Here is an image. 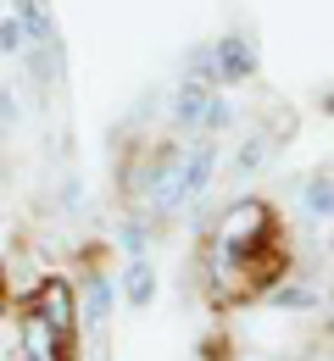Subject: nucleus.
I'll use <instances>...</instances> for the list:
<instances>
[{"label":"nucleus","instance_id":"8","mask_svg":"<svg viewBox=\"0 0 334 361\" xmlns=\"http://www.w3.org/2000/svg\"><path fill=\"white\" fill-rule=\"evenodd\" d=\"M117 295H123L134 312H145V306L156 300V267H150V256H129V262H123V272H117Z\"/></svg>","mask_w":334,"mask_h":361},{"label":"nucleus","instance_id":"6","mask_svg":"<svg viewBox=\"0 0 334 361\" xmlns=\"http://www.w3.org/2000/svg\"><path fill=\"white\" fill-rule=\"evenodd\" d=\"M112 306H117V278L90 267L84 283H78V328H106V322H112Z\"/></svg>","mask_w":334,"mask_h":361},{"label":"nucleus","instance_id":"11","mask_svg":"<svg viewBox=\"0 0 334 361\" xmlns=\"http://www.w3.org/2000/svg\"><path fill=\"white\" fill-rule=\"evenodd\" d=\"M301 206H306V217L334 223V173H312L301 183Z\"/></svg>","mask_w":334,"mask_h":361},{"label":"nucleus","instance_id":"9","mask_svg":"<svg viewBox=\"0 0 334 361\" xmlns=\"http://www.w3.org/2000/svg\"><path fill=\"white\" fill-rule=\"evenodd\" d=\"M11 17H17V28H23V45L56 39V11H50V0H11Z\"/></svg>","mask_w":334,"mask_h":361},{"label":"nucleus","instance_id":"4","mask_svg":"<svg viewBox=\"0 0 334 361\" xmlns=\"http://www.w3.org/2000/svg\"><path fill=\"white\" fill-rule=\"evenodd\" d=\"M17 356L23 361H73V345L50 328L40 312H17Z\"/></svg>","mask_w":334,"mask_h":361},{"label":"nucleus","instance_id":"2","mask_svg":"<svg viewBox=\"0 0 334 361\" xmlns=\"http://www.w3.org/2000/svg\"><path fill=\"white\" fill-rule=\"evenodd\" d=\"M167 117H173L179 139H217V134L234 128V106H229V94L217 90V84H201V78H184V84L173 90Z\"/></svg>","mask_w":334,"mask_h":361},{"label":"nucleus","instance_id":"12","mask_svg":"<svg viewBox=\"0 0 334 361\" xmlns=\"http://www.w3.org/2000/svg\"><path fill=\"white\" fill-rule=\"evenodd\" d=\"M150 233H156V223H150L145 212H129V217L117 223V250H123V256H145V250H150Z\"/></svg>","mask_w":334,"mask_h":361},{"label":"nucleus","instance_id":"17","mask_svg":"<svg viewBox=\"0 0 334 361\" xmlns=\"http://www.w3.org/2000/svg\"><path fill=\"white\" fill-rule=\"evenodd\" d=\"M84 200V183L78 178H61V206H78Z\"/></svg>","mask_w":334,"mask_h":361},{"label":"nucleus","instance_id":"3","mask_svg":"<svg viewBox=\"0 0 334 361\" xmlns=\"http://www.w3.org/2000/svg\"><path fill=\"white\" fill-rule=\"evenodd\" d=\"M28 312H40L67 339V345H78V289L67 283V278H40L34 289H28V300H23Z\"/></svg>","mask_w":334,"mask_h":361},{"label":"nucleus","instance_id":"7","mask_svg":"<svg viewBox=\"0 0 334 361\" xmlns=\"http://www.w3.org/2000/svg\"><path fill=\"white\" fill-rule=\"evenodd\" d=\"M217 183V139H184V195L190 206Z\"/></svg>","mask_w":334,"mask_h":361},{"label":"nucleus","instance_id":"16","mask_svg":"<svg viewBox=\"0 0 334 361\" xmlns=\"http://www.w3.org/2000/svg\"><path fill=\"white\" fill-rule=\"evenodd\" d=\"M11 123H17V94L0 90V128H11Z\"/></svg>","mask_w":334,"mask_h":361},{"label":"nucleus","instance_id":"5","mask_svg":"<svg viewBox=\"0 0 334 361\" xmlns=\"http://www.w3.org/2000/svg\"><path fill=\"white\" fill-rule=\"evenodd\" d=\"M212 67H217V90L256 78V67H262L256 39H251V34H223V39H212Z\"/></svg>","mask_w":334,"mask_h":361},{"label":"nucleus","instance_id":"10","mask_svg":"<svg viewBox=\"0 0 334 361\" xmlns=\"http://www.w3.org/2000/svg\"><path fill=\"white\" fill-rule=\"evenodd\" d=\"M268 156H273V134H268V128H251L234 150V173L239 178H256V173L268 167Z\"/></svg>","mask_w":334,"mask_h":361},{"label":"nucleus","instance_id":"18","mask_svg":"<svg viewBox=\"0 0 334 361\" xmlns=\"http://www.w3.org/2000/svg\"><path fill=\"white\" fill-rule=\"evenodd\" d=\"M0 195H6V178H0Z\"/></svg>","mask_w":334,"mask_h":361},{"label":"nucleus","instance_id":"15","mask_svg":"<svg viewBox=\"0 0 334 361\" xmlns=\"http://www.w3.org/2000/svg\"><path fill=\"white\" fill-rule=\"evenodd\" d=\"M0 56H23V28H17L11 11L0 17Z\"/></svg>","mask_w":334,"mask_h":361},{"label":"nucleus","instance_id":"19","mask_svg":"<svg viewBox=\"0 0 334 361\" xmlns=\"http://www.w3.org/2000/svg\"><path fill=\"white\" fill-rule=\"evenodd\" d=\"M11 361H23V356H11Z\"/></svg>","mask_w":334,"mask_h":361},{"label":"nucleus","instance_id":"20","mask_svg":"<svg viewBox=\"0 0 334 361\" xmlns=\"http://www.w3.org/2000/svg\"><path fill=\"white\" fill-rule=\"evenodd\" d=\"M95 361H100V356H95Z\"/></svg>","mask_w":334,"mask_h":361},{"label":"nucleus","instance_id":"13","mask_svg":"<svg viewBox=\"0 0 334 361\" xmlns=\"http://www.w3.org/2000/svg\"><path fill=\"white\" fill-rule=\"evenodd\" d=\"M273 306H279V312H312V306H318V289H312V283H279V289H273Z\"/></svg>","mask_w":334,"mask_h":361},{"label":"nucleus","instance_id":"14","mask_svg":"<svg viewBox=\"0 0 334 361\" xmlns=\"http://www.w3.org/2000/svg\"><path fill=\"white\" fill-rule=\"evenodd\" d=\"M184 78H201V84H217V67H212V45L190 50V61H184Z\"/></svg>","mask_w":334,"mask_h":361},{"label":"nucleus","instance_id":"1","mask_svg":"<svg viewBox=\"0 0 334 361\" xmlns=\"http://www.w3.org/2000/svg\"><path fill=\"white\" fill-rule=\"evenodd\" d=\"M206 283L217 300H245L256 295L273 272H279V223L273 206L256 195H239L223 206V217L212 223V245H206Z\"/></svg>","mask_w":334,"mask_h":361}]
</instances>
